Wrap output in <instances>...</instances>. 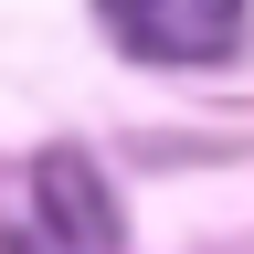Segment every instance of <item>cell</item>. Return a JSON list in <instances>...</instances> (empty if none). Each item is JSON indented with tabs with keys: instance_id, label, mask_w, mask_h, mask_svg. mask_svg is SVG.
Returning <instances> with one entry per match:
<instances>
[{
	"instance_id": "1",
	"label": "cell",
	"mask_w": 254,
	"mask_h": 254,
	"mask_svg": "<svg viewBox=\"0 0 254 254\" xmlns=\"http://www.w3.org/2000/svg\"><path fill=\"white\" fill-rule=\"evenodd\" d=\"M11 254H127V212L85 148L32 159V244H11Z\"/></svg>"
},
{
	"instance_id": "2",
	"label": "cell",
	"mask_w": 254,
	"mask_h": 254,
	"mask_svg": "<svg viewBox=\"0 0 254 254\" xmlns=\"http://www.w3.org/2000/svg\"><path fill=\"white\" fill-rule=\"evenodd\" d=\"M117 32V53L138 64H222L244 43V11L254 0H95Z\"/></svg>"
}]
</instances>
